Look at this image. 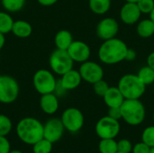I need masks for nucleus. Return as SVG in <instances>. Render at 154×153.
<instances>
[{
  "label": "nucleus",
  "instance_id": "nucleus-1",
  "mask_svg": "<svg viewBox=\"0 0 154 153\" xmlns=\"http://www.w3.org/2000/svg\"><path fill=\"white\" fill-rule=\"evenodd\" d=\"M128 49L126 43L116 37L106 40L99 47L98 58L104 64H117L125 60Z\"/></svg>",
  "mask_w": 154,
  "mask_h": 153
},
{
  "label": "nucleus",
  "instance_id": "nucleus-2",
  "mask_svg": "<svg viewBox=\"0 0 154 153\" xmlns=\"http://www.w3.org/2000/svg\"><path fill=\"white\" fill-rule=\"evenodd\" d=\"M15 132L21 142L32 146L43 138V124L37 118L24 117L17 123Z\"/></svg>",
  "mask_w": 154,
  "mask_h": 153
},
{
  "label": "nucleus",
  "instance_id": "nucleus-3",
  "mask_svg": "<svg viewBox=\"0 0 154 153\" xmlns=\"http://www.w3.org/2000/svg\"><path fill=\"white\" fill-rule=\"evenodd\" d=\"M117 87L125 99H140L146 90V86L137 75L134 74L123 76L118 82Z\"/></svg>",
  "mask_w": 154,
  "mask_h": 153
},
{
  "label": "nucleus",
  "instance_id": "nucleus-4",
  "mask_svg": "<svg viewBox=\"0 0 154 153\" xmlns=\"http://www.w3.org/2000/svg\"><path fill=\"white\" fill-rule=\"evenodd\" d=\"M122 119L130 125H139L145 118V107L139 99H125L121 106Z\"/></svg>",
  "mask_w": 154,
  "mask_h": 153
},
{
  "label": "nucleus",
  "instance_id": "nucleus-5",
  "mask_svg": "<svg viewBox=\"0 0 154 153\" xmlns=\"http://www.w3.org/2000/svg\"><path fill=\"white\" fill-rule=\"evenodd\" d=\"M32 85L37 93L42 96L54 93L57 88L58 81L51 70L41 69L34 73L32 77Z\"/></svg>",
  "mask_w": 154,
  "mask_h": 153
},
{
  "label": "nucleus",
  "instance_id": "nucleus-6",
  "mask_svg": "<svg viewBox=\"0 0 154 153\" xmlns=\"http://www.w3.org/2000/svg\"><path fill=\"white\" fill-rule=\"evenodd\" d=\"M74 61L70 58L67 50H54L49 58V65L51 70L59 76H62L71 69H73Z\"/></svg>",
  "mask_w": 154,
  "mask_h": 153
},
{
  "label": "nucleus",
  "instance_id": "nucleus-7",
  "mask_svg": "<svg viewBox=\"0 0 154 153\" xmlns=\"http://www.w3.org/2000/svg\"><path fill=\"white\" fill-rule=\"evenodd\" d=\"M20 86L17 80L7 75H0V103L9 105L19 96Z\"/></svg>",
  "mask_w": 154,
  "mask_h": 153
},
{
  "label": "nucleus",
  "instance_id": "nucleus-8",
  "mask_svg": "<svg viewBox=\"0 0 154 153\" xmlns=\"http://www.w3.org/2000/svg\"><path fill=\"white\" fill-rule=\"evenodd\" d=\"M60 120L65 130L69 133H78L84 125V115L82 112L76 107H69L65 109L61 115Z\"/></svg>",
  "mask_w": 154,
  "mask_h": 153
},
{
  "label": "nucleus",
  "instance_id": "nucleus-9",
  "mask_svg": "<svg viewBox=\"0 0 154 153\" xmlns=\"http://www.w3.org/2000/svg\"><path fill=\"white\" fill-rule=\"evenodd\" d=\"M96 133L101 139H115L120 133L119 121L108 115L104 116L97 123Z\"/></svg>",
  "mask_w": 154,
  "mask_h": 153
},
{
  "label": "nucleus",
  "instance_id": "nucleus-10",
  "mask_svg": "<svg viewBox=\"0 0 154 153\" xmlns=\"http://www.w3.org/2000/svg\"><path fill=\"white\" fill-rule=\"evenodd\" d=\"M79 71L80 73L82 80L92 85L104 78L103 68L95 61L87 60L81 63Z\"/></svg>",
  "mask_w": 154,
  "mask_h": 153
},
{
  "label": "nucleus",
  "instance_id": "nucleus-11",
  "mask_svg": "<svg viewBox=\"0 0 154 153\" xmlns=\"http://www.w3.org/2000/svg\"><path fill=\"white\" fill-rule=\"evenodd\" d=\"M119 32L118 22L113 17H106L99 21L97 25L96 32L99 39L103 41L116 38Z\"/></svg>",
  "mask_w": 154,
  "mask_h": 153
},
{
  "label": "nucleus",
  "instance_id": "nucleus-12",
  "mask_svg": "<svg viewBox=\"0 0 154 153\" xmlns=\"http://www.w3.org/2000/svg\"><path fill=\"white\" fill-rule=\"evenodd\" d=\"M65 132V127L60 118H51L43 124V138L52 143L59 142Z\"/></svg>",
  "mask_w": 154,
  "mask_h": 153
},
{
  "label": "nucleus",
  "instance_id": "nucleus-13",
  "mask_svg": "<svg viewBox=\"0 0 154 153\" xmlns=\"http://www.w3.org/2000/svg\"><path fill=\"white\" fill-rule=\"evenodd\" d=\"M67 51L73 61L79 63H83L88 60L91 55L89 46L82 41H73Z\"/></svg>",
  "mask_w": 154,
  "mask_h": 153
},
{
  "label": "nucleus",
  "instance_id": "nucleus-14",
  "mask_svg": "<svg viewBox=\"0 0 154 153\" xmlns=\"http://www.w3.org/2000/svg\"><path fill=\"white\" fill-rule=\"evenodd\" d=\"M141 15L142 13L136 3L125 2L120 10V19L127 25H133L138 23Z\"/></svg>",
  "mask_w": 154,
  "mask_h": 153
},
{
  "label": "nucleus",
  "instance_id": "nucleus-15",
  "mask_svg": "<svg viewBox=\"0 0 154 153\" xmlns=\"http://www.w3.org/2000/svg\"><path fill=\"white\" fill-rule=\"evenodd\" d=\"M82 81V78L79 70L71 69L65 74L61 76L60 79V88L64 91L67 90H73L79 87Z\"/></svg>",
  "mask_w": 154,
  "mask_h": 153
},
{
  "label": "nucleus",
  "instance_id": "nucleus-16",
  "mask_svg": "<svg viewBox=\"0 0 154 153\" xmlns=\"http://www.w3.org/2000/svg\"><path fill=\"white\" fill-rule=\"evenodd\" d=\"M42 111L49 115H54L59 109V99L54 93L42 95L39 102Z\"/></svg>",
  "mask_w": 154,
  "mask_h": 153
},
{
  "label": "nucleus",
  "instance_id": "nucleus-17",
  "mask_svg": "<svg viewBox=\"0 0 154 153\" xmlns=\"http://www.w3.org/2000/svg\"><path fill=\"white\" fill-rule=\"evenodd\" d=\"M103 98L108 107H121L125 100L117 87H110Z\"/></svg>",
  "mask_w": 154,
  "mask_h": 153
},
{
  "label": "nucleus",
  "instance_id": "nucleus-18",
  "mask_svg": "<svg viewBox=\"0 0 154 153\" xmlns=\"http://www.w3.org/2000/svg\"><path fill=\"white\" fill-rule=\"evenodd\" d=\"M11 32L17 38L25 39L31 36L32 32V26L25 20H16L14 22Z\"/></svg>",
  "mask_w": 154,
  "mask_h": 153
},
{
  "label": "nucleus",
  "instance_id": "nucleus-19",
  "mask_svg": "<svg viewBox=\"0 0 154 153\" xmlns=\"http://www.w3.org/2000/svg\"><path fill=\"white\" fill-rule=\"evenodd\" d=\"M73 41V36L68 30H60L54 37V44L56 49L67 50Z\"/></svg>",
  "mask_w": 154,
  "mask_h": 153
},
{
  "label": "nucleus",
  "instance_id": "nucleus-20",
  "mask_svg": "<svg viewBox=\"0 0 154 153\" xmlns=\"http://www.w3.org/2000/svg\"><path fill=\"white\" fill-rule=\"evenodd\" d=\"M136 32L141 38L146 39L152 37L154 34V22L151 18L138 22Z\"/></svg>",
  "mask_w": 154,
  "mask_h": 153
},
{
  "label": "nucleus",
  "instance_id": "nucleus-21",
  "mask_svg": "<svg viewBox=\"0 0 154 153\" xmlns=\"http://www.w3.org/2000/svg\"><path fill=\"white\" fill-rule=\"evenodd\" d=\"M90 10L96 14H105L111 7V0H89Z\"/></svg>",
  "mask_w": 154,
  "mask_h": 153
},
{
  "label": "nucleus",
  "instance_id": "nucleus-22",
  "mask_svg": "<svg viewBox=\"0 0 154 153\" xmlns=\"http://www.w3.org/2000/svg\"><path fill=\"white\" fill-rule=\"evenodd\" d=\"M14 19L6 11H0V33L6 34L12 32Z\"/></svg>",
  "mask_w": 154,
  "mask_h": 153
},
{
  "label": "nucleus",
  "instance_id": "nucleus-23",
  "mask_svg": "<svg viewBox=\"0 0 154 153\" xmlns=\"http://www.w3.org/2000/svg\"><path fill=\"white\" fill-rule=\"evenodd\" d=\"M1 4L5 11L16 13L23 9L25 5V0H1Z\"/></svg>",
  "mask_w": 154,
  "mask_h": 153
},
{
  "label": "nucleus",
  "instance_id": "nucleus-24",
  "mask_svg": "<svg viewBox=\"0 0 154 153\" xmlns=\"http://www.w3.org/2000/svg\"><path fill=\"white\" fill-rule=\"evenodd\" d=\"M136 75L145 86H149L154 83V69L150 68L148 65L140 69Z\"/></svg>",
  "mask_w": 154,
  "mask_h": 153
},
{
  "label": "nucleus",
  "instance_id": "nucleus-25",
  "mask_svg": "<svg viewBox=\"0 0 154 153\" xmlns=\"http://www.w3.org/2000/svg\"><path fill=\"white\" fill-rule=\"evenodd\" d=\"M98 149L100 153H116L118 152L117 142L115 139H101Z\"/></svg>",
  "mask_w": 154,
  "mask_h": 153
},
{
  "label": "nucleus",
  "instance_id": "nucleus-26",
  "mask_svg": "<svg viewBox=\"0 0 154 153\" xmlns=\"http://www.w3.org/2000/svg\"><path fill=\"white\" fill-rule=\"evenodd\" d=\"M53 143L48 141L45 138H42L35 144L32 145V152L33 153H51L52 151Z\"/></svg>",
  "mask_w": 154,
  "mask_h": 153
},
{
  "label": "nucleus",
  "instance_id": "nucleus-27",
  "mask_svg": "<svg viewBox=\"0 0 154 153\" xmlns=\"http://www.w3.org/2000/svg\"><path fill=\"white\" fill-rule=\"evenodd\" d=\"M13 129L11 119L3 114H0V136H7Z\"/></svg>",
  "mask_w": 154,
  "mask_h": 153
},
{
  "label": "nucleus",
  "instance_id": "nucleus-28",
  "mask_svg": "<svg viewBox=\"0 0 154 153\" xmlns=\"http://www.w3.org/2000/svg\"><path fill=\"white\" fill-rule=\"evenodd\" d=\"M142 142L146 143L151 148L154 147V125L144 129L142 134Z\"/></svg>",
  "mask_w": 154,
  "mask_h": 153
},
{
  "label": "nucleus",
  "instance_id": "nucleus-29",
  "mask_svg": "<svg viewBox=\"0 0 154 153\" xmlns=\"http://www.w3.org/2000/svg\"><path fill=\"white\" fill-rule=\"evenodd\" d=\"M109 87H109L108 83L106 80H104V78L96 82L95 84H93V90H94L95 94L101 97H104V96L106 95V93L107 92Z\"/></svg>",
  "mask_w": 154,
  "mask_h": 153
},
{
  "label": "nucleus",
  "instance_id": "nucleus-30",
  "mask_svg": "<svg viewBox=\"0 0 154 153\" xmlns=\"http://www.w3.org/2000/svg\"><path fill=\"white\" fill-rule=\"evenodd\" d=\"M137 5L142 14H151L154 8V0H139Z\"/></svg>",
  "mask_w": 154,
  "mask_h": 153
},
{
  "label": "nucleus",
  "instance_id": "nucleus-31",
  "mask_svg": "<svg viewBox=\"0 0 154 153\" xmlns=\"http://www.w3.org/2000/svg\"><path fill=\"white\" fill-rule=\"evenodd\" d=\"M118 151L123 153H131L133 151V145L127 139H122L117 142Z\"/></svg>",
  "mask_w": 154,
  "mask_h": 153
},
{
  "label": "nucleus",
  "instance_id": "nucleus-32",
  "mask_svg": "<svg viewBox=\"0 0 154 153\" xmlns=\"http://www.w3.org/2000/svg\"><path fill=\"white\" fill-rule=\"evenodd\" d=\"M133 153H150L151 152V147L148 146L143 142L136 143L133 147Z\"/></svg>",
  "mask_w": 154,
  "mask_h": 153
},
{
  "label": "nucleus",
  "instance_id": "nucleus-33",
  "mask_svg": "<svg viewBox=\"0 0 154 153\" xmlns=\"http://www.w3.org/2000/svg\"><path fill=\"white\" fill-rule=\"evenodd\" d=\"M11 144L6 136H0V153H9Z\"/></svg>",
  "mask_w": 154,
  "mask_h": 153
},
{
  "label": "nucleus",
  "instance_id": "nucleus-34",
  "mask_svg": "<svg viewBox=\"0 0 154 153\" xmlns=\"http://www.w3.org/2000/svg\"><path fill=\"white\" fill-rule=\"evenodd\" d=\"M107 115L110 116L113 119L120 120L122 119V111L121 107H108V113Z\"/></svg>",
  "mask_w": 154,
  "mask_h": 153
},
{
  "label": "nucleus",
  "instance_id": "nucleus-35",
  "mask_svg": "<svg viewBox=\"0 0 154 153\" xmlns=\"http://www.w3.org/2000/svg\"><path fill=\"white\" fill-rule=\"evenodd\" d=\"M59 0H37V2L42 6H51L55 5Z\"/></svg>",
  "mask_w": 154,
  "mask_h": 153
},
{
  "label": "nucleus",
  "instance_id": "nucleus-36",
  "mask_svg": "<svg viewBox=\"0 0 154 153\" xmlns=\"http://www.w3.org/2000/svg\"><path fill=\"white\" fill-rule=\"evenodd\" d=\"M136 59V52L132 50V49H128V51H127V54H126V57H125V60H134Z\"/></svg>",
  "mask_w": 154,
  "mask_h": 153
},
{
  "label": "nucleus",
  "instance_id": "nucleus-37",
  "mask_svg": "<svg viewBox=\"0 0 154 153\" xmlns=\"http://www.w3.org/2000/svg\"><path fill=\"white\" fill-rule=\"evenodd\" d=\"M147 65L152 68V69H154V51L151 52L147 58Z\"/></svg>",
  "mask_w": 154,
  "mask_h": 153
},
{
  "label": "nucleus",
  "instance_id": "nucleus-38",
  "mask_svg": "<svg viewBox=\"0 0 154 153\" xmlns=\"http://www.w3.org/2000/svg\"><path fill=\"white\" fill-rule=\"evenodd\" d=\"M5 34L0 33V50L3 49V47L5 46Z\"/></svg>",
  "mask_w": 154,
  "mask_h": 153
},
{
  "label": "nucleus",
  "instance_id": "nucleus-39",
  "mask_svg": "<svg viewBox=\"0 0 154 153\" xmlns=\"http://www.w3.org/2000/svg\"><path fill=\"white\" fill-rule=\"evenodd\" d=\"M150 18L154 22V8L152 9V11L151 12V14H150Z\"/></svg>",
  "mask_w": 154,
  "mask_h": 153
},
{
  "label": "nucleus",
  "instance_id": "nucleus-40",
  "mask_svg": "<svg viewBox=\"0 0 154 153\" xmlns=\"http://www.w3.org/2000/svg\"><path fill=\"white\" fill-rule=\"evenodd\" d=\"M9 153H23L21 151H18V150H13V151H10Z\"/></svg>",
  "mask_w": 154,
  "mask_h": 153
},
{
  "label": "nucleus",
  "instance_id": "nucleus-41",
  "mask_svg": "<svg viewBox=\"0 0 154 153\" xmlns=\"http://www.w3.org/2000/svg\"><path fill=\"white\" fill-rule=\"evenodd\" d=\"M139 0H125V2H131V3H137Z\"/></svg>",
  "mask_w": 154,
  "mask_h": 153
},
{
  "label": "nucleus",
  "instance_id": "nucleus-42",
  "mask_svg": "<svg viewBox=\"0 0 154 153\" xmlns=\"http://www.w3.org/2000/svg\"><path fill=\"white\" fill-rule=\"evenodd\" d=\"M150 153H154V147L151 148V152H150Z\"/></svg>",
  "mask_w": 154,
  "mask_h": 153
},
{
  "label": "nucleus",
  "instance_id": "nucleus-43",
  "mask_svg": "<svg viewBox=\"0 0 154 153\" xmlns=\"http://www.w3.org/2000/svg\"><path fill=\"white\" fill-rule=\"evenodd\" d=\"M116 153H123V152H119V151H118V152H116Z\"/></svg>",
  "mask_w": 154,
  "mask_h": 153
},
{
  "label": "nucleus",
  "instance_id": "nucleus-44",
  "mask_svg": "<svg viewBox=\"0 0 154 153\" xmlns=\"http://www.w3.org/2000/svg\"><path fill=\"white\" fill-rule=\"evenodd\" d=\"M153 121H154V114H153Z\"/></svg>",
  "mask_w": 154,
  "mask_h": 153
},
{
  "label": "nucleus",
  "instance_id": "nucleus-45",
  "mask_svg": "<svg viewBox=\"0 0 154 153\" xmlns=\"http://www.w3.org/2000/svg\"><path fill=\"white\" fill-rule=\"evenodd\" d=\"M59 153H66V152H59Z\"/></svg>",
  "mask_w": 154,
  "mask_h": 153
}]
</instances>
